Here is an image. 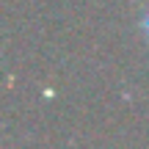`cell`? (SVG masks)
<instances>
[{"mask_svg": "<svg viewBox=\"0 0 149 149\" xmlns=\"http://www.w3.org/2000/svg\"><path fill=\"white\" fill-rule=\"evenodd\" d=\"M138 28H141V33H144V39L149 42V8L141 14V22H138Z\"/></svg>", "mask_w": 149, "mask_h": 149, "instance_id": "obj_1", "label": "cell"}]
</instances>
